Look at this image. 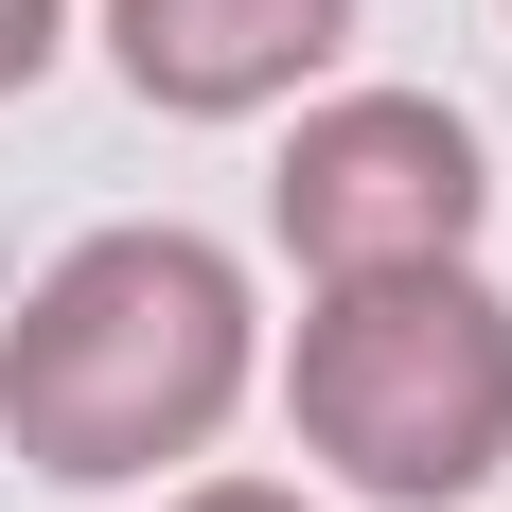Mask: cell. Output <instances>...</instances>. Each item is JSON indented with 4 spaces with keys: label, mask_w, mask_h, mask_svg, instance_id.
Wrapping results in <instances>:
<instances>
[{
    "label": "cell",
    "mask_w": 512,
    "mask_h": 512,
    "mask_svg": "<svg viewBox=\"0 0 512 512\" xmlns=\"http://www.w3.org/2000/svg\"><path fill=\"white\" fill-rule=\"evenodd\" d=\"M53 36H71V0H0V89H36Z\"/></svg>",
    "instance_id": "5b68a950"
},
{
    "label": "cell",
    "mask_w": 512,
    "mask_h": 512,
    "mask_svg": "<svg viewBox=\"0 0 512 512\" xmlns=\"http://www.w3.org/2000/svg\"><path fill=\"white\" fill-rule=\"evenodd\" d=\"M248 407V265L212 230H89L0 318V442L36 477H159Z\"/></svg>",
    "instance_id": "6da1fadb"
},
{
    "label": "cell",
    "mask_w": 512,
    "mask_h": 512,
    "mask_svg": "<svg viewBox=\"0 0 512 512\" xmlns=\"http://www.w3.org/2000/svg\"><path fill=\"white\" fill-rule=\"evenodd\" d=\"M283 407L354 495L442 512L512 460V301L477 265H371V283H318L301 354H283Z\"/></svg>",
    "instance_id": "7a4b0ae2"
},
{
    "label": "cell",
    "mask_w": 512,
    "mask_h": 512,
    "mask_svg": "<svg viewBox=\"0 0 512 512\" xmlns=\"http://www.w3.org/2000/svg\"><path fill=\"white\" fill-rule=\"evenodd\" d=\"M159 512H301L283 477H195V495H159Z\"/></svg>",
    "instance_id": "8992f818"
},
{
    "label": "cell",
    "mask_w": 512,
    "mask_h": 512,
    "mask_svg": "<svg viewBox=\"0 0 512 512\" xmlns=\"http://www.w3.org/2000/svg\"><path fill=\"white\" fill-rule=\"evenodd\" d=\"M106 36H124V89L142 106L248 124V106H283L301 71H336L354 0H106Z\"/></svg>",
    "instance_id": "277c9868"
},
{
    "label": "cell",
    "mask_w": 512,
    "mask_h": 512,
    "mask_svg": "<svg viewBox=\"0 0 512 512\" xmlns=\"http://www.w3.org/2000/svg\"><path fill=\"white\" fill-rule=\"evenodd\" d=\"M477 124L424 89H336L301 106V142H283V177H265V212H283V248H301V283H371V265H460L477 248Z\"/></svg>",
    "instance_id": "3957f363"
}]
</instances>
